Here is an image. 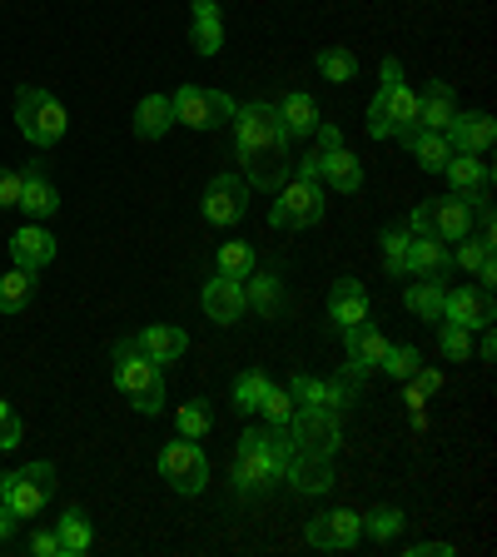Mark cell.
Listing matches in <instances>:
<instances>
[{
  "label": "cell",
  "instance_id": "obj_1",
  "mask_svg": "<svg viewBox=\"0 0 497 557\" xmlns=\"http://www.w3.org/2000/svg\"><path fill=\"white\" fill-rule=\"evenodd\" d=\"M229 129H234V154H239V164H244V185L274 195V189L294 174V150H289L294 139L284 135L274 104L269 100L234 104Z\"/></svg>",
  "mask_w": 497,
  "mask_h": 557
},
{
  "label": "cell",
  "instance_id": "obj_2",
  "mask_svg": "<svg viewBox=\"0 0 497 557\" xmlns=\"http://www.w3.org/2000/svg\"><path fill=\"white\" fill-rule=\"evenodd\" d=\"M294 463V443L284 429H244L239 443H234V468H229V483L239 498H259L269 487L284 483Z\"/></svg>",
  "mask_w": 497,
  "mask_h": 557
},
{
  "label": "cell",
  "instance_id": "obj_3",
  "mask_svg": "<svg viewBox=\"0 0 497 557\" xmlns=\"http://www.w3.org/2000/svg\"><path fill=\"white\" fill-rule=\"evenodd\" d=\"M373 139H403L408 129H418V90L403 81V60L383 55V85L369 100V115H363Z\"/></svg>",
  "mask_w": 497,
  "mask_h": 557
},
{
  "label": "cell",
  "instance_id": "obj_4",
  "mask_svg": "<svg viewBox=\"0 0 497 557\" xmlns=\"http://www.w3.org/2000/svg\"><path fill=\"white\" fill-rule=\"evenodd\" d=\"M110 383H115L139 413H160L164 408V369L135 338H120V344L110 348Z\"/></svg>",
  "mask_w": 497,
  "mask_h": 557
},
{
  "label": "cell",
  "instance_id": "obj_5",
  "mask_svg": "<svg viewBox=\"0 0 497 557\" xmlns=\"http://www.w3.org/2000/svg\"><path fill=\"white\" fill-rule=\"evenodd\" d=\"M15 125H21V135L30 139L35 150H55L60 139H65L70 115L50 90H40V85H21V90H15Z\"/></svg>",
  "mask_w": 497,
  "mask_h": 557
},
{
  "label": "cell",
  "instance_id": "obj_6",
  "mask_svg": "<svg viewBox=\"0 0 497 557\" xmlns=\"http://www.w3.org/2000/svg\"><path fill=\"white\" fill-rule=\"evenodd\" d=\"M313 139H319V185L334 189V195H359V189H363V160L344 145L338 125L319 120Z\"/></svg>",
  "mask_w": 497,
  "mask_h": 557
},
{
  "label": "cell",
  "instance_id": "obj_7",
  "mask_svg": "<svg viewBox=\"0 0 497 557\" xmlns=\"http://www.w3.org/2000/svg\"><path fill=\"white\" fill-rule=\"evenodd\" d=\"M154 468H160V478L170 483V493H179V498H195V493L209 487V458H204V448H199V438H185V433L164 443Z\"/></svg>",
  "mask_w": 497,
  "mask_h": 557
},
{
  "label": "cell",
  "instance_id": "obj_8",
  "mask_svg": "<svg viewBox=\"0 0 497 557\" xmlns=\"http://www.w3.org/2000/svg\"><path fill=\"white\" fill-rule=\"evenodd\" d=\"M324 185L319 180H299V174H289L284 185L274 189V209H269V224L274 230H309V224L324 220Z\"/></svg>",
  "mask_w": 497,
  "mask_h": 557
},
{
  "label": "cell",
  "instance_id": "obj_9",
  "mask_svg": "<svg viewBox=\"0 0 497 557\" xmlns=\"http://www.w3.org/2000/svg\"><path fill=\"white\" fill-rule=\"evenodd\" d=\"M344 413H334V408H294L289 418V443L294 453H309V458H334L338 443H344V423H338Z\"/></svg>",
  "mask_w": 497,
  "mask_h": 557
},
{
  "label": "cell",
  "instance_id": "obj_10",
  "mask_svg": "<svg viewBox=\"0 0 497 557\" xmlns=\"http://www.w3.org/2000/svg\"><path fill=\"white\" fill-rule=\"evenodd\" d=\"M55 463H25V468H15V473H5V508L15 512V518H35V512L46 508L50 498H55Z\"/></svg>",
  "mask_w": 497,
  "mask_h": 557
},
{
  "label": "cell",
  "instance_id": "obj_11",
  "mask_svg": "<svg viewBox=\"0 0 497 557\" xmlns=\"http://www.w3.org/2000/svg\"><path fill=\"white\" fill-rule=\"evenodd\" d=\"M170 100H174V125H189V129L229 125L234 104H239V100H229L224 90H209V85H179Z\"/></svg>",
  "mask_w": 497,
  "mask_h": 557
},
{
  "label": "cell",
  "instance_id": "obj_12",
  "mask_svg": "<svg viewBox=\"0 0 497 557\" xmlns=\"http://www.w3.org/2000/svg\"><path fill=\"white\" fill-rule=\"evenodd\" d=\"M199 214H204L209 224H220V230H229V224H239L244 214H249V185H244L239 174H214L204 185V195H199Z\"/></svg>",
  "mask_w": 497,
  "mask_h": 557
},
{
  "label": "cell",
  "instance_id": "obj_13",
  "mask_svg": "<svg viewBox=\"0 0 497 557\" xmlns=\"http://www.w3.org/2000/svg\"><path fill=\"white\" fill-rule=\"evenodd\" d=\"M284 388L294 394V404H299V408H334V413L353 408V398H359V383L348 379V373H338V379H313V373H294Z\"/></svg>",
  "mask_w": 497,
  "mask_h": 557
},
{
  "label": "cell",
  "instance_id": "obj_14",
  "mask_svg": "<svg viewBox=\"0 0 497 557\" xmlns=\"http://www.w3.org/2000/svg\"><path fill=\"white\" fill-rule=\"evenodd\" d=\"M443 180H448V189L458 199H468V209L487 205V195H493V164H487L483 154L452 150V160L443 164Z\"/></svg>",
  "mask_w": 497,
  "mask_h": 557
},
{
  "label": "cell",
  "instance_id": "obj_15",
  "mask_svg": "<svg viewBox=\"0 0 497 557\" xmlns=\"http://www.w3.org/2000/svg\"><path fill=\"white\" fill-rule=\"evenodd\" d=\"M443 319L448 324H463V329H487L497 319V304H493V289L483 284H458V289L443 294Z\"/></svg>",
  "mask_w": 497,
  "mask_h": 557
},
{
  "label": "cell",
  "instance_id": "obj_16",
  "mask_svg": "<svg viewBox=\"0 0 497 557\" xmlns=\"http://www.w3.org/2000/svg\"><path fill=\"white\" fill-rule=\"evenodd\" d=\"M363 537V518L353 508H334L309 518V547H324V553H348V547Z\"/></svg>",
  "mask_w": 497,
  "mask_h": 557
},
{
  "label": "cell",
  "instance_id": "obj_17",
  "mask_svg": "<svg viewBox=\"0 0 497 557\" xmlns=\"http://www.w3.org/2000/svg\"><path fill=\"white\" fill-rule=\"evenodd\" d=\"M344 354H348L344 373H348L353 383H363V379H369V373L383 363V354H388V334H378L373 324L344 329Z\"/></svg>",
  "mask_w": 497,
  "mask_h": 557
},
{
  "label": "cell",
  "instance_id": "obj_18",
  "mask_svg": "<svg viewBox=\"0 0 497 557\" xmlns=\"http://www.w3.org/2000/svg\"><path fill=\"white\" fill-rule=\"evenodd\" d=\"M199 304H204V319H214V324H239L244 313H249V299H244V278H229V274L204 278Z\"/></svg>",
  "mask_w": 497,
  "mask_h": 557
},
{
  "label": "cell",
  "instance_id": "obj_19",
  "mask_svg": "<svg viewBox=\"0 0 497 557\" xmlns=\"http://www.w3.org/2000/svg\"><path fill=\"white\" fill-rule=\"evenodd\" d=\"M448 145L452 150H463V154H487L493 150V139H497V120L487 115V110H458V115L448 120Z\"/></svg>",
  "mask_w": 497,
  "mask_h": 557
},
{
  "label": "cell",
  "instance_id": "obj_20",
  "mask_svg": "<svg viewBox=\"0 0 497 557\" xmlns=\"http://www.w3.org/2000/svg\"><path fill=\"white\" fill-rule=\"evenodd\" d=\"M11 259H15V269H25V274H40V269L55 259V234H50L46 224L25 220L21 230L11 234Z\"/></svg>",
  "mask_w": 497,
  "mask_h": 557
},
{
  "label": "cell",
  "instance_id": "obj_21",
  "mask_svg": "<svg viewBox=\"0 0 497 557\" xmlns=\"http://www.w3.org/2000/svg\"><path fill=\"white\" fill-rule=\"evenodd\" d=\"M25 180H21V199H15V205L25 209V220H50V214H55L60 209V189H55V180H50L46 174V164H25Z\"/></svg>",
  "mask_w": 497,
  "mask_h": 557
},
{
  "label": "cell",
  "instance_id": "obj_22",
  "mask_svg": "<svg viewBox=\"0 0 497 557\" xmlns=\"http://www.w3.org/2000/svg\"><path fill=\"white\" fill-rule=\"evenodd\" d=\"M452 274V244L433 239V234H413L408 244V278H448Z\"/></svg>",
  "mask_w": 497,
  "mask_h": 557
},
{
  "label": "cell",
  "instance_id": "obj_23",
  "mask_svg": "<svg viewBox=\"0 0 497 557\" xmlns=\"http://www.w3.org/2000/svg\"><path fill=\"white\" fill-rule=\"evenodd\" d=\"M274 115L278 125H284V135L289 139H313V129H319V100H313L309 90H284L274 100Z\"/></svg>",
  "mask_w": 497,
  "mask_h": 557
},
{
  "label": "cell",
  "instance_id": "obj_24",
  "mask_svg": "<svg viewBox=\"0 0 497 557\" xmlns=\"http://www.w3.org/2000/svg\"><path fill=\"white\" fill-rule=\"evenodd\" d=\"M189 46H195V55H220L224 46L220 0H189Z\"/></svg>",
  "mask_w": 497,
  "mask_h": 557
},
{
  "label": "cell",
  "instance_id": "obj_25",
  "mask_svg": "<svg viewBox=\"0 0 497 557\" xmlns=\"http://www.w3.org/2000/svg\"><path fill=\"white\" fill-rule=\"evenodd\" d=\"M328 319L338 324V334L369 324V289H363L359 278H334V289H328Z\"/></svg>",
  "mask_w": 497,
  "mask_h": 557
},
{
  "label": "cell",
  "instance_id": "obj_26",
  "mask_svg": "<svg viewBox=\"0 0 497 557\" xmlns=\"http://www.w3.org/2000/svg\"><path fill=\"white\" fill-rule=\"evenodd\" d=\"M135 344L145 348V354H150L160 369H170V363L189 359V334H185L179 324H150V329H139Z\"/></svg>",
  "mask_w": 497,
  "mask_h": 557
},
{
  "label": "cell",
  "instance_id": "obj_27",
  "mask_svg": "<svg viewBox=\"0 0 497 557\" xmlns=\"http://www.w3.org/2000/svg\"><path fill=\"white\" fill-rule=\"evenodd\" d=\"M428 224H433V239H463V234H473V209H468V199L458 195H443V199H428Z\"/></svg>",
  "mask_w": 497,
  "mask_h": 557
},
{
  "label": "cell",
  "instance_id": "obj_28",
  "mask_svg": "<svg viewBox=\"0 0 497 557\" xmlns=\"http://www.w3.org/2000/svg\"><path fill=\"white\" fill-rule=\"evenodd\" d=\"M458 90L448 81H428V90H418V125L423 129H448V120L458 115Z\"/></svg>",
  "mask_w": 497,
  "mask_h": 557
},
{
  "label": "cell",
  "instance_id": "obj_29",
  "mask_svg": "<svg viewBox=\"0 0 497 557\" xmlns=\"http://www.w3.org/2000/svg\"><path fill=\"white\" fill-rule=\"evenodd\" d=\"M403 150L418 160V170H428V174H443V164L452 160L448 135H443V129H423V125L403 135Z\"/></svg>",
  "mask_w": 497,
  "mask_h": 557
},
{
  "label": "cell",
  "instance_id": "obj_30",
  "mask_svg": "<svg viewBox=\"0 0 497 557\" xmlns=\"http://www.w3.org/2000/svg\"><path fill=\"white\" fill-rule=\"evenodd\" d=\"M244 299H249V309L264 313V319H278L284 313V278H278V269L244 274Z\"/></svg>",
  "mask_w": 497,
  "mask_h": 557
},
{
  "label": "cell",
  "instance_id": "obj_31",
  "mask_svg": "<svg viewBox=\"0 0 497 557\" xmlns=\"http://www.w3.org/2000/svg\"><path fill=\"white\" fill-rule=\"evenodd\" d=\"M284 483L294 487V493H328L334 487V458H309V453H294L289 473H284Z\"/></svg>",
  "mask_w": 497,
  "mask_h": 557
},
{
  "label": "cell",
  "instance_id": "obj_32",
  "mask_svg": "<svg viewBox=\"0 0 497 557\" xmlns=\"http://www.w3.org/2000/svg\"><path fill=\"white\" fill-rule=\"evenodd\" d=\"M170 129H174V100H170V95H154L150 90L145 100L135 104V135L154 145V139H164Z\"/></svg>",
  "mask_w": 497,
  "mask_h": 557
},
{
  "label": "cell",
  "instance_id": "obj_33",
  "mask_svg": "<svg viewBox=\"0 0 497 557\" xmlns=\"http://www.w3.org/2000/svg\"><path fill=\"white\" fill-rule=\"evenodd\" d=\"M55 537H60V547H65V557L90 553V547H95V522H90V512H85V508H65V512L55 518Z\"/></svg>",
  "mask_w": 497,
  "mask_h": 557
},
{
  "label": "cell",
  "instance_id": "obj_34",
  "mask_svg": "<svg viewBox=\"0 0 497 557\" xmlns=\"http://www.w3.org/2000/svg\"><path fill=\"white\" fill-rule=\"evenodd\" d=\"M443 294H448V284H438V278H413L403 294L408 313L413 319H423V324H438L443 319Z\"/></svg>",
  "mask_w": 497,
  "mask_h": 557
},
{
  "label": "cell",
  "instance_id": "obj_35",
  "mask_svg": "<svg viewBox=\"0 0 497 557\" xmlns=\"http://www.w3.org/2000/svg\"><path fill=\"white\" fill-rule=\"evenodd\" d=\"M408 244H413V234H408V224H388V230L378 234V255H383V269L394 278H408Z\"/></svg>",
  "mask_w": 497,
  "mask_h": 557
},
{
  "label": "cell",
  "instance_id": "obj_36",
  "mask_svg": "<svg viewBox=\"0 0 497 557\" xmlns=\"http://www.w3.org/2000/svg\"><path fill=\"white\" fill-rule=\"evenodd\" d=\"M313 65H319V75H324L328 85H348V81H359V55L344 46H324L319 55H313Z\"/></svg>",
  "mask_w": 497,
  "mask_h": 557
},
{
  "label": "cell",
  "instance_id": "obj_37",
  "mask_svg": "<svg viewBox=\"0 0 497 557\" xmlns=\"http://www.w3.org/2000/svg\"><path fill=\"white\" fill-rule=\"evenodd\" d=\"M30 299H35V274H25V269L0 274V313H25Z\"/></svg>",
  "mask_w": 497,
  "mask_h": 557
},
{
  "label": "cell",
  "instance_id": "obj_38",
  "mask_svg": "<svg viewBox=\"0 0 497 557\" xmlns=\"http://www.w3.org/2000/svg\"><path fill=\"white\" fill-rule=\"evenodd\" d=\"M254 269H259L254 244H244V239H229V244H220V255H214V274L244 278V274H254Z\"/></svg>",
  "mask_w": 497,
  "mask_h": 557
},
{
  "label": "cell",
  "instance_id": "obj_39",
  "mask_svg": "<svg viewBox=\"0 0 497 557\" xmlns=\"http://www.w3.org/2000/svg\"><path fill=\"white\" fill-rule=\"evenodd\" d=\"M493 259V239L487 234H463V239H452V269H463L468 278Z\"/></svg>",
  "mask_w": 497,
  "mask_h": 557
},
{
  "label": "cell",
  "instance_id": "obj_40",
  "mask_svg": "<svg viewBox=\"0 0 497 557\" xmlns=\"http://www.w3.org/2000/svg\"><path fill=\"white\" fill-rule=\"evenodd\" d=\"M359 518H363V537H373V543H394V537L408 528V518L398 508H388V503H383V508L359 512Z\"/></svg>",
  "mask_w": 497,
  "mask_h": 557
},
{
  "label": "cell",
  "instance_id": "obj_41",
  "mask_svg": "<svg viewBox=\"0 0 497 557\" xmlns=\"http://www.w3.org/2000/svg\"><path fill=\"white\" fill-rule=\"evenodd\" d=\"M294 408H299V404H294V394H289V388H278V383L269 379V388H264V398H259V408H254V413H264V423H269V429H289Z\"/></svg>",
  "mask_w": 497,
  "mask_h": 557
},
{
  "label": "cell",
  "instance_id": "obj_42",
  "mask_svg": "<svg viewBox=\"0 0 497 557\" xmlns=\"http://www.w3.org/2000/svg\"><path fill=\"white\" fill-rule=\"evenodd\" d=\"M264 388H269V373L264 369H244L239 379H234V394H229L234 413H254L259 398H264Z\"/></svg>",
  "mask_w": 497,
  "mask_h": 557
},
{
  "label": "cell",
  "instance_id": "obj_43",
  "mask_svg": "<svg viewBox=\"0 0 497 557\" xmlns=\"http://www.w3.org/2000/svg\"><path fill=\"white\" fill-rule=\"evenodd\" d=\"M438 348H443V359H452V363H468V359H473V329H463V324H448V319H438Z\"/></svg>",
  "mask_w": 497,
  "mask_h": 557
},
{
  "label": "cell",
  "instance_id": "obj_44",
  "mask_svg": "<svg viewBox=\"0 0 497 557\" xmlns=\"http://www.w3.org/2000/svg\"><path fill=\"white\" fill-rule=\"evenodd\" d=\"M174 423H179L185 438H204V433L214 429V408H209V398H189V404H179Z\"/></svg>",
  "mask_w": 497,
  "mask_h": 557
},
{
  "label": "cell",
  "instance_id": "obj_45",
  "mask_svg": "<svg viewBox=\"0 0 497 557\" xmlns=\"http://www.w3.org/2000/svg\"><path fill=\"white\" fill-rule=\"evenodd\" d=\"M418 363H423V354H418L413 344H388V354H383L378 369L388 373V379H413Z\"/></svg>",
  "mask_w": 497,
  "mask_h": 557
},
{
  "label": "cell",
  "instance_id": "obj_46",
  "mask_svg": "<svg viewBox=\"0 0 497 557\" xmlns=\"http://www.w3.org/2000/svg\"><path fill=\"white\" fill-rule=\"evenodd\" d=\"M21 438H25V423H21V413H15L5 398H0V453H11V448H21Z\"/></svg>",
  "mask_w": 497,
  "mask_h": 557
},
{
  "label": "cell",
  "instance_id": "obj_47",
  "mask_svg": "<svg viewBox=\"0 0 497 557\" xmlns=\"http://www.w3.org/2000/svg\"><path fill=\"white\" fill-rule=\"evenodd\" d=\"M438 383H443V373H433V369H423V363H418V369H413V388H408V404L423 408V398H428Z\"/></svg>",
  "mask_w": 497,
  "mask_h": 557
},
{
  "label": "cell",
  "instance_id": "obj_48",
  "mask_svg": "<svg viewBox=\"0 0 497 557\" xmlns=\"http://www.w3.org/2000/svg\"><path fill=\"white\" fill-rule=\"evenodd\" d=\"M30 553H35V557H65V547H60L55 528H40V533H30Z\"/></svg>",
  "mask_w": 497,
  "mask_h": 557
},
{
  "label": "cell",
  "instance_id": "obj_49",
  "mask_svg": "<svg viewBox=\"0 0 497 557\" xmlns=\"http://www.w3.org/2000/svg\"><path fill=\"white\" fill-rule=\"evenodd\" d=\"M21 180H25L21 170H5V164H0V209H11L15 199H21Z\"/></svg>",
  "mask_w": 497,
  "mask_h": 557
},
{
  "label": "cell",
  "instance_id": "obj_50",
  "mask_svg": "<svg viewBox=\"0 0 497 557\" xmlns=\"http://www.w3.org/2000/svg\"><path fill=\"white\" fill-rule=\"evenodd\" d=\"M452 553H458L452 543H413L403 557H452Z\"/></svg>",
  "mask_w": 497,
  "mask_h": 557
},
{
  "label": "cell",
  "instance_id": "obj_51",
  "mask_svg": "<svg viewBox=\"0 0 497 557\" xmlns=\"http://www.w3.org/2000/svg\"><path fill=\"white\" fill-rule=\"evenodd\" d=\"M15 528H21V518H15V512L5 508V503H0V543H11Z\"/></svg>",
  "mask_w": 497,
  "mask_h": 557
},
{
  "label": "cell",
  "instance_id": "obj_52",
  "mask_svg": "<svg viewBox=\"0 0 497 557\" xmlns=\"http://www.w3.org/2000/svg\"><path fill=\"white\" fill-rule=\"evenodd\" d=\"M0 498H5V473H0Z\"/></svg>",
  "mask_w": 497,
  "mask_h": 557
}]
</instances>
